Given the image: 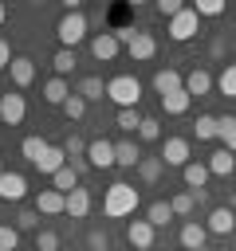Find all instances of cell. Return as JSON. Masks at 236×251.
I'll list each match as a JSON object with an SVG mask.
<instances>
[{"label":"cell","instance_id":"1","mask_svg":"<svg viewBox=\"0 0 236 251\" xmlns=\"http://www.w3.org/2000/svg\"><path fill=\"white\" fill-rule=\"evenodd\" d=\"M134 208H138V188H134V184L118 180V184L106 188V196H102V212H106L110 220H126V216H134Z\"/></svg>","mask_w":236,"mask_h":251},{"label":"cell","instance_id":"2","mask_svg":"<svg viewBox=\"0 0 236 251\" xmlns=\"http://www.w3.org/2000/svg\"><path fill=\"white\" fill-rule=\"evenodd\" d=\"M106 98H110L114 106H122V110H134L138 98H142V82H138L134 75H114V78L106 82Z\"/></svg>","mask_w":236,"mask_h":251},{"label":"cell","instance_id":"3","mask_svg":"<svg viewBox=\"0 0 236 251\" xmlns=\"http://www.w3.org/2000/svg\"><path fill=\"white\" fill-rule=\"evenodd\" d=\"M55 35H59V43H63L67 51H75V43L87 39V16H83V12H67V16L59 20Z\"/></svg>","mask_w":236,"mask_h":251},{"label":"cell","instance_id":"4","mask_svg":"<svg viewBox=\"0 0 236 251\" xmlns=\"http://www.w3.org/2000/svg\"><path fill=\"white\" fill-rule=\"evenodd\" d=\"M181 176H185V188L193 192V200H197V204H205V200H208V188H205V184H208V176H212V173H208V165L189 161V165L181 169Z\"/></svg>","mask_w":236,"mask_h":251},{"label":"cell","instance_id":"5","mask_svg":"<svg viewBox=\"0 0 236 251\" xmlns=\"http://www.w3.org/2000/svg\"><path fill=\"white\" fill-rule=\"evenodd\" d=\"M197 24H201V16H197L193 8H181V12L169 20V27H165V31H169V39L185 43V39H193V35H197Z\"/></svg>","mask_w":236,"mask_h":251},{"label":"cell","instance_id":"6","mask_svg":"<svg viewBox=\"0 0 236 251\" xmlns=\"http://www.w3.org/2000/svg\"><path fill=\"white\" fill-rule=\"evenodd\" d=\"M28 196V176L24 173H0V200H12V204H20Z\"/></svg>","mask_w":236,"mask_h":251},{"label":"cell","instance_id":"7","mask_svg":"<svg viewBox=\"0 0 236 251\" xmlns=\"http://www.w3.org/2000/svg\"><path fill=\"white\" fill-rule=\"evenodd\" d=\"M87 165H90V169H110V165H114V141L94 137V141L87 145Z\"/></svg>","mask_w":236,"mask_h":251},{"label":"cell","instance_id":"8","mask_svg":"<svg viewBox=\"0 0 236 251\" xmlns=\"http://www.w3.org/2000/svg\"><path fill=\"white\" fill-rule=\"evenodd\" d=\"M161 161H165V165H177V169H185V165L193 161V153H189V141H185V137H165V145H161Z\"/></svg>","mask_w":236,"mask_h":251},{"label":"cell","instance_id":"9","mask_svg":"<svg viewBox=\"0 0 236 251\" xmlns=\"http://www.w3.org/2000/svg\"><path fill=\"white\" fill-rule=\"evenodd\" d=\"M153 224L149 220H130V227H126V239H130V247L134 251H149L153 247Z\"/></svg>","mask_w":236,"mask_h":251},{"label":"cell","instance_id":"10","mask_svg":"<svg viewBox=\"0 0 236 251\" xmlns=\"http://www.w3.org/2000/svg\"><path fill=\"white\" fill-rule=\"evenodd\" d=\"M24 114H28L24 94H4V98H0V118H4V126H20Z\"/></svg>","mask_w":236,"mask_h":251},{"label":"cell","instance_id":"11","mask_svg":"<svg viewBox=\"0 0 236 251\" xmlns=\"http://www.w3.org/2000/svg\"><path fill=\"white\" fill-rule=\"evenodd\" d=\"M35 212H39V216H59V212H67V196L55 192V188H43V192L35 196Z\"/></svg>","mask_w":236,"mask_h":251},{"label":"cell","instance_id":"12","mask_svg":"<svg viewBox=\"0 0 236 251\" xmlns=\"http://www.w3.org/2000/svg\"><path fill=\"white\" fill-rule=\"evenodd\" d=\"M118 47H122V43L114 39V31H102V35H94V39H90V55H94L98 63H110V59L118 55Z\"/></svg>","mask_w":236,"mask_h":251},{"label":"cell","instance_id":"13","mask_svg":"<svg viewBox=\"0 0 236 251\" xmlns=\"http://www.w3.org/2000/svg\"><path fill=\"white\" fill-rule=\"evenodd\" d=\"M8 75H12V82L24 90V86H31V78H35V63H31L28 55H16L12 67H8Z\"/></svg>","mask_w":236,"mask_h":251},{"label":"cell","instance_id":"14","mask_svg":"<svg viewBox=\"0 0 236 251\" xmlns=\"http://www.w3.org/2000/svg\"><path fill=\"white\" fill-rule=\"evenodd\" d=\"M205 227H208V235H228V231L236 227V216H232V208H212Z\"/></svg>","mask_w":236,"mask_h":251},{"label":"cell","instance_id":"15","mask_svg":"<svg viewBox=\"0 0 236 251\" xmlns=\"http://www.w3.org/2000/svg\"><path fill=\"white\" fill-rule=\"evenodd\" d=\"M205 239H208V227H205V224H197V220L181 224V247H185V251H197V247H205Z\"/></svg>","mask_w":236,"mask_h":251},{"label":"cell","instance_id":"16","mask_svg":"<svg viewBox=\"0 0 236 251\" xmlns=\"http://www.w3.org/2000/svg\"><path fill=\"white\" fill-rule=\"evenodd\" d=\"M153 90L165 98V94H173V90H185V78H181L173 67H165V71H157V75H153Z\"/></svg>","mask_w":236,"mask_h":251},{"label":"cell","instance_id":"17","mask_svg":"<svg viewBox=\"0 0 236 251\" xmlns=\"http://www.w3.org/2000/svg\"><path fill=\"white\" fill-rule=\"evenodd\" d=\"M130 55H134L138 63L153 59V55H157V39H153L149 31H138V35H134V43H130Z\"/></svg>","mask_w":236,"mask_h":251},{"label":"cell","instance_id":"18","mask_svg":"<svg viewBox=\"0 0 236 251\" xmlns=\"http://www.w3.org/2000/svg\"><path fill=\"white\" fill-rule=\"evenodd\" d=\"M75 94L87 98V102H102V98H106V82H102L98 75H87V78L75 86Z\"/></svg>","mask_w":236,"mask_h":251},{"label":"cell","instance_id":"19","mask_svg":"<svg viewBox=\"0 0 236 251\" xmlns=\"http://www.w3.org/2000/svg\"><path fill=\"white\" fill-rule=\"evenodd\" d=\"M63 165H67V149H63V145H47V153H43V161H39L35 169L47 173V176H55Z\"/></svg>","mask_w":236,"mask_h":251},{"label":"cell","instance_id":"20","mask_svg":"<svg viewBox=\"0 0 236 251\" xmlns=\"http://www.w3.org/2000/svg\"><path fill=\"white\" fill-rule=\"evenodd\" d=\"M71 94H75V90L67 86V78H47V82H43V98H47L51 106H63Z\"/></svg>","mask_w":236,"mask_h":251},{"label":"cell","instance_id":"21","mask_svg":"<svg viewBox=\"0 0 236 251\" xmlns=\"http://www.w3.org/2000/svg\"><path fill=\"white\" fill-rule=\"evenodd\" d=\"M87 212H90V192H87V188L67 192V216H71V220H83Z\"/></svg>","mask_w":236,"mask_h":251},{"label":"cell","instance_id":"22","mask_svg":"<svg viewBox=\"0 0 236 251\" xmlns=\"http://www.w3.org/2000/svg\"><path fill=\"white\" fill-rule=\"evenodd\" d=\"M185 90H189V98H193V94H197V98H201V94H208V90H212V75H208V71H201V67H197V71H189Z\"/></svg>","mask_w":236,"mask_h":251},{"label":"cell","instance_id":"23","mask_svg":"<svg viewBox=\"0 0 236 251\" xmlns=\"http://www.w3.org/2000/svg\"><path fill=\"white\" fill-rule=\"evenodd\" d=\"M114 165H122V169H134V165H142V153H138V145H134V141H118V145H114Z\"/></svg>","mask_w":236,"mask_h":251},{"label":"cell","instance_id":"24","mask_svg":"<svg viewBox=\"0 0 236 251\" xmlns=\"http://www.w3.org/2000/svg\"><path fill=\"white\" fill-rule=\"evenodd\" d=\"M205 165H208V173H212V176H228V173L236 169V161H232V153H228V149H216Z\"/></svg>","mask_w":236,"mask_h":251},{"label":"cell","instance_id":"25","mask_svg":"<svg viewBox=\"0 0 236 251\" xmlns=\"http://www.w3.org/2000/svg\"><path fill=\"white\" fill-rule=\"evenodd\" d=\"M51 188H55V192H63V196H67V192H75V188H79V173H75L71 165H63V169L51 176Z\"/></svg>","mask_w":236,"mask_h":251},{"label":"cell","instance_id":"26","mask_svg":"<svg viewBox=\"0 0 236 251\" xmlns=\"http://www.w3.org/2000/svg\"><path fill=\"white\" fill-rule=\"evenodd\" d=\"M189 102H193L189 90H173V94L161 98V110H165V114H189Z\"/></svg>","mask_w":236,"mask_h":251},{"label":"cell","instance_id":"27","mask_svg":"<svg viewBox=\"0 0 236 251\" xmlns=\"http://www.w3.org/2000/svg\"><path fill=\"white\" fill-rule=\"evenodd\" d=\"M146 220H149L153 227H165V224L173 220V208H169V200H153V204L146 208Z\"/></svg>","mask_w":236,"mask_h":251},{"label":"cell","instance_id":"28","mask_svg":"<svg viewBox=\"0 0 236 251\" xmlns=\"http://www.w3.org/2000/svg\"><path fill=\"white\" fill-rule=\"evenodd\" d=\"M75 63H79V59H75V51H67V47H59V51H55V59H51V67H55V78H63V75H71V71H75Z\"/></svg>","mask_w":236,"mask_h":251},{"label":"cell","instance_id":"29","mask_svg":"<svg viewBox=\"0 0 236 251\" xmlns=\"http://www.w3.org/2000/svg\"><path fill=\"white\" fill-rule=\"evenodd\" d=\"M20 149H24V157H28L31 165H39V161H43V153H47V141L31 133V137H24V145H20Z\"/></svg>","mask_w":236,"mask_h":251},{"label":"cell","instance_id":"30","mask_svg":"<svg viewBox=\"0 0 236 251\" xmlns=\"http://www.w3.org/2000/svg\"><path fill=\"white\" fill-rule=\"evenodd\" d=\"M197 137H201V141H208V137H220V118H212V114H201V118H197Z\"/></svg>","mask_w":236,"mask_h":251},{"label":"cell","instance_id":"31","mask_svg":"<svg viewBox=\"0 0 236 251\" xmlns=\"http://www.w3.org/2000/svg\"><path fill=\"white\" fill-rule=\"evenodd\" d=\"M216 86H220V94H228V98H236V63H224V71H220V78H216Z\"/></svg>","mask_w":236,"mask_h":251},{"label":"cell","instance_id":"32","mask_svg":"<svg viewBox=\"0 0 236 251\" xmlns=\"http://www.w3.org/2000/svg\"><path fill=\"white\" fill-rule=\"evenodd\" d=\"M220 141H224L228 153H236V118H232V114L220 118Z\"/></svg>","mask_w":236,"mask_h":251},{"label":"cell","instance_id":"33","mask_svg":"<svg viewBox=\"0 0 236 251\" xmlns=\"http://www.w3.org/2000/svg\"><path fill=\"white\" fill-rule=\"evenodd\" d=\"M87 145H90V141H83L79 133H71V137L63 141V149H67V161H83V157H87Z\"/></svg>","mask_w":236,"mask_h":251},{"label":"cell","instance_id":"34","mask_svg":"<svg viewBox=\"0 0 236 251\" xmlns=\"http://www.w3.org/2000/svg\"><path fill=\"white\" fill-rule=\"evenodd\" d=\"M161 169H165V161H161V157H142V165H138L142 180H157V176H161Z\"/></svg>","mask_w":236,"mask_h":251},{"label":"cell","instance_id":"35","mask_svg":"<svg viewBox=\"0 0 236 251\" xmlns=\"http://www.w3.org/2000/svg\"><path fill=\"white\" fill-rule=\"evenodd\" d=\"M118 129L138 133V129H142V114H138V110H118Z\"/></svg>","mask_w":236,"mask_h":251},{"label":"cell","instance_id":"36","mask_svg":"<svg viewBox=\"0 0 236 251\" xmlns=\"http://www.w3.org/2000/svg\"><path fill=\"white\" fill-rule=\"evenodd\" d=\"M35 251H59V231H51V227L35 231Z\"/></svg>","mask_w":236,"mask_h":251},{"label":"cell","instance_id":"37","mask_svg":"<svg viewBox=\"0 0 236 251\" xmlns=\"http://www.w3.org/2000/svg\"><path fill=\"white\" fill-rule=\"evenodd\" d=\"M20 243V227L16 224H0V251H16Z\"/></svg>","mask_w":236,"mask_h":251},{"label":"cell","instance_id":"38","mask_svg":"<svg viewBox=\"0 0 236 251\" xmlns=\"http://www.w3.org/2000/svg\"><path fill=\"white\" fill-rule=\"evenodd\" d=\"M63 114H67L71 122H79V118L87 114V98H79V94H71V98L63 102Z\"/></svg>","mask_w":236,"mask_h":251},{"label":"cell","instance_id":"39","mask_svg":"<svg viewBox=\"0 0 236 251\" xmlns=\"http://www.w3.org/2000/svg\"><path fill=\"white\" fill-rule=\"evenodd\" d=\"M138 137H142V141H157V137H161V122H157V118H142Z\"/></svg>","mask_w":236,"mask_h":251},{"label":"cell","instance_id":"40","mask_svg":"<svg viewBox=\"0 0 236 251\" xmlns=\"http://www.w3.org/2000/svg\"><path fill=\"white\" fill-rule=\"evenodd\" d=\"M169 208H173V216H189L193 212V192H177L169 200Z\"/></svg>","mask_w":236,"mask_h":251},{"label":"cell","instance_id":"41","mask_svg":"<svg viewBox=\"0 0 236 251\" xmlns=\"http://www.w3.org/2000/svg\"><path fill=\"white\" fill-rule=\"evenodd\" d=\"M16 227H20V231H35V227H39V212H35V208H24V212L16 216Z\"/></svg>","mask_w":236,"mask_h":251},{"label":"cell","instance_id":"42","mask_svg":"<svg viewBox=\"0 0 236 251\" xmlns=\"http://www.w3.org/2000/svg\"><path fill=\"white\" fill-rule=\"evenodd\" d=\"M193 12H197V16H220V12H224V0H197Z\"/></svg>","mask_w":236,"mask_h":251},{"label":"cell","instance_id":"43","mask_svg":"<svg viewBox=\"0 0 236 251\" xmlns=\"http://www.w3.org/2000/svg\"><path fill=\"white\" fill-rule=\"evenodd\" d=\"M181 8H185V4H181V0H157V12H161V16H165V20H173V16H177V12H181Z\"/></svg>","mask_w":236,"mask_h":251},{"label":"cell","instance_id":"44","mask_svg":"<svg viewBox=\"0 0 236 251\" xmlns=\"http://www.w3.org/2000/svg\"><path fill=\"white\" fill-rule=\"evenodd\" d=\"M87 247H90V251H106V247H110L106 231H90V235H87Z\"/></svg>","mask_w":236,"mask_h":251},{"label":"cell","instance_id":"45","mask_svg":"<svg viewBox=\"0 0 236 251\" xmlns=\"http://www.w3.org/2000/svg\"><path fill=\"white\" fill-rule=\"evenodd\" d=\"M12 59H16V55H12L8 39H0V71H8V67H12Z\"/></svg>","mask_w":236,"mask_h":251},{"label":"cell","instance_id":"46","mask_svg":"<svg viewBox=\"0 0 236 251\" xmlns=\"http://www.w3.org/2000/svg\"><path fill=\"white\" fill-rule=\"evenodd\" d=\"M4 20H8V8H4V4H0V24H4Z\"/></svg>","mask_w":236,"mask_h":251},{"label":"cell","instance_id":"47","mask_svg":"<svg viewBox=\"0 0 236 251\" xmlns=\"http://www.w3.org/2000/svg\"><path fill=\"white\" fill-rule=\"evenodd\" d=\"M0 173H4V157H0Z\"/></svg>","mask_w":236,"mask_h":251},{"label":"cell","instance_id":"48","mask_svg":"<svg viewBox=\"0 0 236 251\" xmlns=\"http://www.w3.org/2000/svg\"><path fill=\"white\" fill-rule=\"evenodd\" d=\"M197 251H208V247H197Z\"/></svg>","mask_w":236,"mask_h":251},{"label":"cell","instance_id":"49","mask_svg":"<svg viewBox=\"0 0 236 251\" xmlns=\"http://www.w3.org/2000/svg\"><path fill=\"white\" fill-rule=\"evenodd\" d=\"M0 126H4V118H0Z\"/></svg>","mask_w":236,"mask_h":251}]
</instances>
